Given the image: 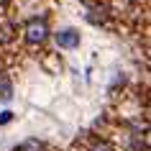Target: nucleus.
I'll list each match as a JSON object with an SVG mask.
<instances>
[{
    "mask_svg": "<svg viewBox=\"0 0 151 151\" xmlns=\"http://www.w3.org/2000/svg\"><path fill=\"white\" fill-rule=\"evenodd\" d=\"M18 151H44V143L36 141V138H31V141H26L18 146Z\"/></svg>",
    "mask_w": 151,
    "mask_h": 151,
    "instance_id": "nucleus-3",
    "label": "nucleus"
},
{
    "mask_svg": "<svg viewBox=\"0 0 151 151\" xmlns=\"http://www.w3.org/2000/svg\"><path fill=\"white\" fill-rule=\"evenodd\" d=\"M56 44L64 46V49H72V46H77V44H80V33L72 31V28H67V31L56 33Z\"/></svg>",
    "mask_w": 151,
    "mask_h": 151,
    "instance_id": "nucleus-2",
    "label": "nucleus"
},
{
    "mask_svg": "<svg viewBox=\"0 0 151 151\" xmlns=\"http://www.w3.org/2000/svg\"><path fill=\"white\" fill-rule=\"evenodd\" d=\"M46 36H49V26H46V21H41V18H33V21H28V26H26V39L31 41V44H41Z\"/></svg>",
    "mask_w": 151,
    "mask_h": 151,
    "instance_id": "nucleus-1",
    "label": "nucleus"
},
{
    "mask_svg": "<svg viewBox=\"0 0 151 151\" xmlns=\"http://www.w3.org/2000/svg\"><path fill=\"white\" fill-rule=\"evenodd\" d=\"M95 151H110V146L108 143H100V146H95Z\"/></svg>",
    "mask_w": 151,
    "mask_h": 151,
    "instance_id": "nucleus-5",
    "label": "nucleus"
},
{
    "mask_svg": "<svg viewBox=\"0 0 151 151\" xmlns=\"http://www.w3.org/2000/svg\"><path fill=\"white\" fill-rule=\"evenodd\" d=\"M10 120V113H0V123H8Z\"/></svg>",
    "mask_w": 151,
    "mask_h": 151,
    "instance_id": "nucleus-4",
    "label": "nucleus"
}]
</instances>
